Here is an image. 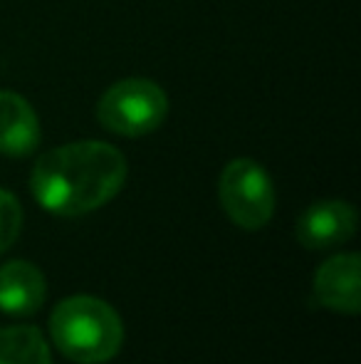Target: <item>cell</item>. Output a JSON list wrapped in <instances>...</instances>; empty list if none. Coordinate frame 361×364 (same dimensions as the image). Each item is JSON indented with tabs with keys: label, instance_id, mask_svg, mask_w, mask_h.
<instances>
[{
	"label": "cell",
	"instance_id": "1",
	"mask_svg": "<svg viewBox=\"0 0 361 364\" xmlns=\"http://www.w3.org/2000/svg\"><path fill=\"white\" fill-rule=\"evenodd\" d=\"M126 159L104 141L55 146L35 161L30 191L55 216H84L109 203L126 183Z\"/></svg>",
	"mask_w": 361,
	"mask_h": 364
},
{
	"label": "cell",
	"instance_id": "2",
	"mask_svg": "<svg viewBox=\"0 0 361 364\" xmlns=\"http://www.w3.org/2000/svg\"><path fill=\"white\" fill-rule=\"evenodd\" d=\"M50 337L67 360L104 364L124 345V322L109 302L91 295H72L50 315Z\"/></svg>",
	"mask_w": 361,
	"mask_h": 364
},
{
	"label": "cell",
	"instance_id": "3",
	"mask_svg": "<svg viewBox=\"0 0 361 364\" xmlns=\"http://www.w3.org/2000/svg\"><path fill=\"white\" fill-rule=\"evenodd\" d=\"M169 114V97L146 77L119 80L99 97L96 119L116 136H144L156 132Z\"/></svg>",
	"mask_w": 361,
	"mask_h": 364
},
{
	"label": "cell",
	"instance_id": "4",
	"mask_svg": "<svg viewBox=\"0 0 361 364\" xmlns=\"http://www.w3.org/2000/svg\"><path fill=\"white\" fill-rule=\"evenodd\" d=\"M218 198L226 216L243 230H260L274 213V186L252 159H233L218 178Z\"/></svg>",
	"mask_w": 361,
	"mask_h": 364
},
{
	"label": "cell",
	"instance_id": "5",
	"mask_svg": "<svg viewBox=\"0 0 361 364\" xmlns=\"http://www.w3.org/2000/svg\"><path fill=\"white\" fill-rule=\"evenodd\" d=\"M357 225L359 216L352 203L329 198L312 203L307 211H302L294 233L307 250H327L352 240L357 235Z\"/></svg>",
	"mask_w": 361,
	"mask_h": 364
},
{
	"label": "cell",
	"instance_id": "6",
	"mask_svg": "<svg viewBox=\"0 0 361 364\" xmlns=\"http://www.w3.org/2000/svg\"><path fill=\"white\" fill-rule=\"evenodd\" d=\"M314 300L339 315H359L361 310V258L359 253H339L324 260L314 273Z\"/></svg>",
	"mask_w": 361,
	"mask_h": 364
},
{
	"label": "cell",
	"instance_id": "7",
	"mask_svg": "<svg viewBox=\"0 0 361 364\" xmlns=\"http://www.w3.org/2000/svg\"><path fill=\"white\" fill-rule=\"evenodd\" d=\"M48 280L30 260H8L0 265V312L13 317L35 315L45 305Z\"/></svg>",
	"mask_w": 361,
	"mask_h": 364
},
{
	"label": "cell",
	"instance_id": "8",
	"mask_svg": "<svg viewBox=\"0 0 361 364\" xmlns=\"http://www.w3.org/2000/svg\"><path fill=\"white\" fill-rule=\"evenodd\" d=\"M40 139L43 129L33 105L18 92L0 90V154L13 159L30 156Z\"/></svg>",
	"mask_w": 361,
	"mask_h": 364
},
{
	"label": "cell",
	"instance_id": "9",
	"mask_svg": "<svg viewBox=\"0 0 361 364\" xmlns=\"http://www.w3.org/2000/svg\"><path fill=\"white\" fill-rule=\"evenodd\" d=\"M0 364H52L45 335L33 325L0 327Z\"/></svg>",
	"mask_w": 361,
	"mask_h": 364
},
{
	"label": "cell",
	"instance_id": "10",
	"mask_svg": "<svg viewBox=\"0 0 361 364\" xmlns=\"http://www.w3.org/2000/svg\"><path fill=\"white\" fill-rule=\"evenodd\" d=\"M23 206H20L18 196L10 193L8 188H0V255L18 240L20 230H23Z\"/></svg>",
	"mask_w": 361,
	"mask_h": 364
}]
</instances>
